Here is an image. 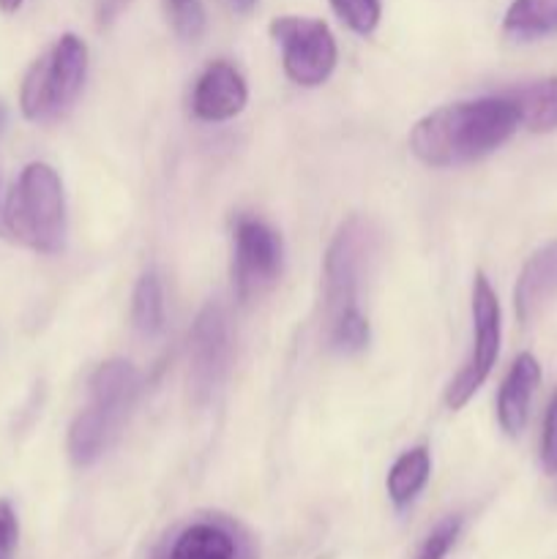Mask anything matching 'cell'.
I'll list each match as a JSON object with an SVG mask.
<instances>
[{
	"label": "cell",
	"instance_id": "obj_1",
	"mask_svg": "<svg viewBox=\"0 0 557 559\" xmlns=\"http://www.w3.org/2000/svg\"><path fill=\"white\" fill-rule=\"evenodd\" d=\"M519 126L517 104L508 96L446 104L413 126L410 151L426 167H462L506 145Z\"/></svg>",
	"mask_w": 557,
	"mask_h": 559
},
{
	"label": "cell",
	"instance_id": "obj_2",
	"mask_svg": "<svg viewBox=\"0 0 557 559\" xmlns=\"http://www.w3.org/2000/svg\"><path fill=\"white\" fill-rule=\"evenodd\" d=\"M3 233L36 254H58L66 246V194L49 164H27L3 207Z\"/></svg>",
	"mask_w": 557,
	"mask_h": 559
},
{
	"label": "cell",
	"instance_id": "obj_3",
	"mask_svg": "<svg viewBox=\"0 0 557 559\" xmlns=\"http://www.w3.org/2000/svg\"><path fill=\"white\" fill-rule=\"evenodd\" d=\"M87 76V47L63 33L42 58L33 60L20 87V109L31 123H52L74 107Z\"/></svg>",
	"mask_w": 557,
	"mask_h": 559
},
{
	"label": "cell",
	"instance_id": "obj_4",
	"mask_svg": "<svg viewBox=\"0 0 557 559\" xmlns=\"http://www.w3.org/2000/svg\"><path fill=\"white\" fill-rule=\"evenodd\" d=\"M377 254V229L366 218L353 216L336 229L322 262L328 325L347 311L360 309L358 298Z\"/></svg>",
	"mask_w": 557,
	"mask_h": 559
},
{
	"label": "cell",
	"instance_id": "obj_5",
	"mask_svg": "<svg viewBox=\"0 0 557 559\" xmlns=\"http://www.w3.org/2000/svg\"><path fill=\"white\" fill-rule=\"evenodd\" d=\"M151 559H260V549L238 519L200 511L175 522L153 546Z\"/></svg>",
	"mask_w": 557,
	"mask_h": 559
},
{
	"label": "cell",
	"instance_id": "obj_6",
	"mask_svg": "<svg viewBox=\"0 0 557 559\" xmlns=\"http://www.w3.org/2000/svg\"><path fill=\"white\" fill-rule=\"evenodd\" d=\"M502 342V311L497 293L491 289L489 278L484 273H475L473 278V349L467 360L459 369V374L446 388V407L462 409L475 396L486 377L491 374L500 355Z\"/></svg>",
	"mask_w": 557,
	"mask_h": 559
},
{
	"label": "cell",
	"instance_id": "obj_7",
	"mask_svg": "<svg viewBox=\"0 0 557 559\" xmlns=\"http://www.w3.org/2000/svg\"><path fill=\"white\" fill-rule=\"evenodd\" d=\"M273 41L282 47L284 74L300 87H317L333 74L339 60L336 38L322 20L278 16L271 22Z\"/></svg>",
	"mask_w": 557,
	"mask_h": 559
},
{
	"label": "cell",
	"instance_id": "obj_8",
	"mask_svg": "<svg viewBox=\"0 0 557 559\" xmlns=\"http://www.w3.org/2000/svg\"><path fill=\"white\" fill-rule=\"evenodd\" d=\"M282 235L254 216H240L233 233V289L240 304L262 298L282 276Z\"/></svg>",
	"mask_w": 557,
	"mask_h": 559
},
{
	"label": "cell",
	"instance_id": "obj_9",
	"mask_svg": "<svg viewBox=\"0 0 557 559\" xmlns=\"http://www.w3.org/2000/svg\"><path fill=\"white\" fill-rule=\"evenodd\" d=\"M189 393L197 404L208 402L224 385L233 366V328L222 304H208L189 331Z\"/></svg>",
	"mask_w": 557,
	"mask_h": 559
},
{
	"label": "cell",
	"instance_id": "obj_10",
	"mask_svg": "<svg viewBox=\"0 0 557 559\" xmlns=\"http://www.w3.org/2000/svg\"><path fill=\"white\" fill-rule=\"evenodd\" d=\"M249 102V87L244 74L227 60H213L194 82L191 112L205 123H222L244 112Z\"/></svg>",
	"mask_w": 557,
	"mask_h": 559
},
{
	"label": "cell",
	"instance_id": "obj_11",
	"mask_svg": "<svg viewBox=\"0 0 557 559\" xmlns=\"http://www.w3.org/2000/svg\"><path fill=\"white\" fill-rule=\"evenodd\" d=\"M140 371L129 360L120 358L104 360L91 374V409H96L112 426L115 435L123 426V420L129 418L131 407L140 396Z\"/></svg>",
	"mask_w": 557,
	"mask_h": 559
},
{
	"label": "cell",
	"instance_id": "obj_12",
	"mask_svg": "<svg viewBox=\"0 0 557 559\" xmlns=\"http://www.w3.org/2000/svg\"><path fill=\"white\" fill-rule=\"evenodd\" d=\"M541 385V364L535 355L522 353L508 369L497 393V424L508 437H519L528 426L533 396Z\"/></svg>",
	"mask_w": 557,
	"mask_h": 559
},
{
	"label": "cell",
	"instance_id": "obj_13",
	"mask_svg": "<svg viewBox=\"0 0 557 559\" xmlns=\"http://www.w3.org/2000/svg\"><path fill=\"white\" fill-rule=\"evenodd\" d=\"M557 298V240L541 246L528 262L513 287V309L522 325H530Z\"/></svg>",
	"mask_w": 557,
	"mask_h": 559
},
{
	"label": "cell",
	"instance_id": "obj_14",
	"mask_svg": "<svg viewBox=\"0 0 557 559\" xmlns=\"http://www.w3.org/2000/svg\"><path fill=\"white\" fill-rule=\"evenodd\" d=\"M517 104L519 123L533 134H552L557 131V76L530 82L519 91L508 93Z\"/></svg>",
	"mask_w": 557,
	"mask_h": 559
},
{
	"label": "cell",
	"instance_id": "obj_15",
	"mask_svg": "<svg viewBox=\"0 0 557 559\" xmlns=\"http://www.w3.org/2000/svg\"><path fill=\"white\" fill-rule=\"evenodd\" d=\"M502 33L513 41H538L557 33V0H513L502 20Z\"/></svg>",
	"mask_w": 557,
	"mask_h": 559
},
{
	"label": "cell",
	"instance_id": "obj_16",
	"mask_svg": "<svg viewBox=\"0 0 557 559\" xmlns=\"http://www.w3.org/2000/svg\"><path fill=\"white\" fill-rule=\"evenodd\" d=\"M431 475V453L429 448L418 445L404 451L402 456L393 462L391 473H388V497L396 508L410 506L415 497L424 491L426 480Z\"/></svg>",
	"mask_w": 557,
	"mask_h": 559
},
{
	"label": "cell",
	"instance_id": "obj_17",
	"mask_svg": "<svg viewBox=\"0 0 557 559\" xmlns=\"http://www.w3.org/2000/svg\"><path fill=\"white\" fill-rule=\"evenodd\" d=\"M115 437L112 426L96 413V409H82L69 429V456L76 467H91Z\"/></svg>",
	"mask_w": 557,
	"mask_h": 559
},
{
	"label": "cell",
	"instance_id": "obj_18",
	"mask_svg": "<svg viewBox=\"0 0 557 559\" xmlns=\"http://www.w3.org/2000/svg\"><path fill=\"white\" fill-rule=\"evenodd\" d=\"M131 325L140 336L153 338L164 331V287L156 271L142 273L131 295Z\"/></svg>",
	"mask_w": 557,
	"mask_h": 559
},
{
	"label": "cell",
	"instance_id": "obj_19",
	"mask_svg": "<svg viewBox=\"0 0 557 559\" xmlns=\"http://www.w3.org/2000/svg\"><path fill=\"white\" fill-rule=\"evenodd\" d=\"M369 336V320H366V314L360 309L347 311V314H342L339 320H333L331 325H328V342H331V347L336 349V353L344 355L366 349Z\"/></svg>",
	"mask_w": 557,
	"mask_h": 559
},
{
	"label": "cell",
	"instance_id": "obj_20",
	"mask_svg": "<svg viewBox=\"0 0 557 559\" xmlns=\"http://www.w3.org/2000/svg\"><path fill=\"white\" fill-rule=\"evenodd\" d=\"M167 20L173 31L186 41H197L205 31V9L202 0H164Z\"/></svg>",
	"mask_w": 557,
	"mask_h": 559
},
{
	"label": "cell",
	"instance_id": "obj_21",
	"mask_svg": "<svg viewBox=\"0 0 557 559\" xmlns=\"http://www.w3.org/2000/svg\"><path fill=\"white\" fill-rule=\"evenodd\" d=\"M339 20L358 36H369L380 25V0H331Z\"/></svg>",
	"mask_w": 557,
	"mask_h": 559
},
{
	"label": "cell",
	"instance_id": "obj_22",
	"mask_svg": "<svg viewBox=\"0 0 557 559\" xmlns=\"http://www.w3.org/2000/svg\"><path fill=\"white\" fill-rule=\"evenodd\" d=\"M462 533V516H448L431 530L415 551V559H446Z\"/></svg>",
	"mask_w": 557,
	"mask_h": 559
},
{
	"label": "cell",
	"instance_id": "obj_23",
	"mask_svg": "<svg viewBox=\"0 0 557 559\" xmlns=\"http://www.w3.org/2000/svg\"><path fill=\"white\" fill-rule=\"evenodd\" d=\"M541 467L546 475H557V391L552 393L541 431Z\"/></svg>",
	"mask_w": 557,
	"mask_h": 559
},
{
	"label": "cell",
	"instance_id": "obj_24",
	"mask_svg": "<svg viewBox=\"0 0 557 559\" xmlns=\"http://www.w3.org/2000/svg\"><path fill=\"white\" fill-rule=\"evenodd\" d=\"M20 546V522L9 500H0V559H14Z\"/></svg>",
	"mask_w": 557,
	"mask_h": 559
},
{
	"label": "cell",
	"instance_id": "obj_25",
	"mask_svg": "<svg viewBox=\"0 0 557 559\" xmlns=\"http://www.w3.org/2000/svg\"><path fill=\"white\" fill-rule=\"evenodd\" d=\"M129 5V0H98V9H96V20L98 25H109V22L115 20V16L120 14V11Z\"/></svg>",
	"mask_w": 557,
	"mask_h": 559
},
{
	"label": "cell",
	"instance_id": "obj_26",
	"mask_svg": "<svg viewBox=\"0 0 557 559\" xmlns=\"http://www.w3.org/2000/svg\"><path fill=\"white\" fill-rule=\"evenodd\" d=\"M224 5H227L233 14H249L257 5V0H224Z\"/></svg>",
	"mask_w": 557,
	"mask_h": 559
},
{
	"label": "cell",
	"instance_id": "obj_27",
	"mask_svg": "<svg viewBox=\"0 0 557 559\" xmlns=\"http://www.w3.org/2000/svg\"><path fill=\"white\" fill-rule=\"evenodd\" d=\"M22 3H25V0H0V11H3V14H14V11L22 9Z\"/></svg>",
	"mask_w": 557,
	"mask_h": 559
},
{
	"label": "cell",
	"instance_id": "obj_28",
	"mask_svg": "<svg viewBox=\"0 0 557 559\" xmlns=\"http://www.w3.org/2000/svg\"><path fill=\"white\" fill-rule=\"evenodd\" d=\"M5 123H9V109H5V104L0 102V136H3Z\"/></svg>",
	"mask_w": 557,
	"mask_h": 559
}]
</instances>
